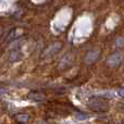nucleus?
Instances as JSON below:
<instances>
[{"instance_id": "nucleus-1", "label": "nucleus", "mask_w": 124, "mask_h": 124, "mask_svg": "<svg viewBox=\"0 0 124 124\" xmlns=\"http://www.w3.org/2000/svg\"><path fill=\"white\" fill-rule=\"evenodd\" d=\"M87 106L92 111H95V112H107L110 109L109 102L106 99L100 98V97H93V98H90Z\"/></svg>"}, {"instance_id": "nucleus-2", "label": "nucleus", "mask_w": 124, "mask_h": 124, "mask_svg": "<svg viewBox=\"0 0 124 124\" xmlns=\"http://www.w3.org/2000/svg\"><path fill=\"white\" fill-rule=\"evenodd\" d=\"M74 59H75V54H72V52L66 54L65 56L62 58V60L60 61V64H59L58 69L59 70H66V69H69L73 64Z\"/></svg>"}, {"instance_id": "nucleus-3", "label": "nucleus", "mask_w": 124, "mask_h": 124, "mask_svg": "<svg viewBox=\"0 0 124 124\" xmlns=\"http://www.w3.org/2000/svg\"><path fill=\"white\" fill-rule=\"evenodd\" d=\"M100 54H101V50L99 48H94V49L89 50L85 57V63L86 64L95 63V62L98 60L99 57H100Z\"/></svg>"}, {"instance_id": "nucleus-4", "label": "nucleus", "mask_w": 124, "mask_h": 124, "mask_svg": "<svg viewBox=\"0 0 124 124\" xmlns=\"http://www.w3.org/2000/svg\"><path fill=\"white\" fill-rule=\"evenodd\" d=\"M121 60H122V58H121V54H111V56L108 58L107 63H108V65H109L110 68H116L118 65H120Z\"/></svg>"}, {"instance_id": "nucleus-5", "label": "nucleus", "mask_w": 124, "mask_h": 124, "mask_svg": "<svg viewBox=\"0 0 124 124\" xmlns=\"http://www.w3.org/2000/svg\"><path fill=\"white\" fill-rule=\"evenodd\" d=\"M61 48H62V44L61 43H54V45L50 46V47L46 50L45 54H44V56H48V57L54 56V54H56V52H58Z\"/></svg>"}, {"instance_id": "nucleus-6", "label": "nucleus", "mask_w": 124, "mask_h": 124, "mask_svg": "<svg viewBox=\"0 0 124 124\" xmlns=\"http://www.w3.org/2000/svg\"><path fill=\"white\" fill-rule=\"evenodd\" d=\"M28 97H30V99H32V100H34V101H43V100H45V98H46L44 93L37 92V90L31 92L30 94H28Z\"/></svg>"}, {"instance_id": "nucleus-7", "label": "nucleus", "mask_w": 124, "mask_h": 124, "mask_svg": "<svg viewBox=\"0 0 124 124\" xmlns=\"http://www.w3.org/2000/svg\"><path fill=\"white\" fill-rule=\"evenodd\" d=\"M30 119V116L28 114H24V113H20V114H16L15 116V120L17 122H23V123H26Z\"/></svg>"}, {"instance_id": "nucleus-8", "label": "nucleus", "mask_w": 124, "mask_h": 124, "mask_svg": "<svg viewBox=\"0 0 124 124\" xmlns=\"http://www.w3.org/2000/svg\"><path fill=\"white\" fill-rule=\"evenodd\" d=\"M20 58H21V54H20L19 51H13L12 54H11L10 60L12 62H16V61L20 60Z\"/></svg>"}, {"instance_id": "nucleus-9", "label": "nucleus", "mask_w": 124, "mask_h": 124, "mask_svg": "<svg viewBox=\"0 0 124 124\" xmlns=\"http://www.w3.org/2000/svg\"><path fill=\"white\" fill-rule=\"evenodd\" d=\"M89 118V116H88V114H82V113H78L76 116V119L77 120H86V119H88Z\"/></svg>"}, {"instance_id": "nucleus-10", "label": "nucleus", "mask_w": 124, "mask_h": 124, "mask_svg": "<svg viewBox=\"0 0 124 124\" xmlns=\"http://www.w3.org/2000/svg\"><path fill=\"white\" fill-rule=\"evenodd\" d=\"M123 41H124L123 38H118V39H116V46H118V47H122V46H123Z\"/></svg>"}, {"instance_id": "nucleus-11", "label": "nucleus", "mask_w": 124, "mask_h": 124, "mask_svg": "<svg viewBox=\"0 0 124 124\" xmlns=\"http://www.w3.org/2000/svg\"><path fill=\"white\" fill-rule=\"evenodd\" d=\"M119 95L124 98V89H120V90H119Z\"/></svg>"}, {"instance_id": "nucleus-12", "label": "nucleus", "mask_w": 124, "mask_h": 124, "mask_svg": "<svg viewBox=\"0 0 124 124\" xmlns=\"http://www.w3.org/2000/svg\"><path fill=\"white\" fill-rule=\"evenodd\" d=\"M4 93H7V90H4V89H0V96H1L2 94H4Z\"/></svg>"}]
</instances>
